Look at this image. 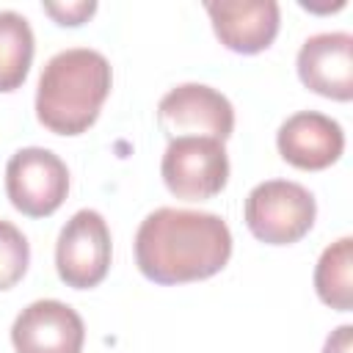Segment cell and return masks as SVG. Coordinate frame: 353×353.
<instances>
[{"instance_id": "7c38bea8", "label": "cell", "mask_w": 353, "mask_h": 353, "mask_svg": "<svg viewBox=\"0 0 353 353\" xmlns=\"http://www.w3.org/2000/svg\"><path fill=\"white\" fill-rule=\"evenodd\" d=\"M314 290L325 306L336 312H350L353 306V240L350 237H339L320 254L314 268Z\"/></svg>"}, {"instance_id": "3957f363", "label": "cell", "mask_w": 353, "mask_h": 353, "mask_svg": "<svg viewBox=\"0 0 353 353\" xmlns=\"http://www.w3.org/2000/svg\"><path fill=\"white\" fill-rule=\"evenodd\" d=\"M245 226L251 234L268 245L298 243L314 223L317 201L314 196L290 179H268L251 188L245 196Z\"/></svg>"}, {"instance_id": "30bf717a", "label": "cell", "mask_w": 353, "mask_h": 353, "mask_svg": "<svg viewBox=\"0 0 353 353\" xmlns=\"http://www.w3.org/2000/svg\"><path fill=\"white\" fill-rule=\"evenodd\" d=\"M279 154L303 171H323L345 152L342 124L320 110H298L276 132Z\"/></svg>"}, {"instance_id": "52a82bcc", "label": "cell", "mask_w": 353, "mask_h": 353, "mask_svg": "<svg viewBox=\"0 0 353 353\" xmlns=\"http://www.w3.org/2000/svg\"><path fill=\"white\" fill-rule=\"evenodd\" d=\"M157 121L168 141L196 135L223 143L234 130V108L212 85L182 83L157 102Z\"/></svg>"}, {"instance_id": "277c9868", "label": "cell", "mask_w": 353, "mask_h": 353, "mask_svg": "<svg viewBox=\"0 0 353 353\" xmlns=\"http://www.w3.org/2000/svg\"><path fill=\"white\" fill-rule=\"evenodd\" d=\"M160 174L165 188L182 201L212 199L226 188L229 179L226 146L215 138H171L163 152Z\"/></svg>"}, {"instance_id": "6da1fadb", "label": "cell", "mask_w": 353, "mask_h": 353, "mask_svg": "<svg viewBox=\"0 0 353 353\" xmlns=\"http://www.w3.org/2000/svg\"><path fill=\"white\" fill-rule=\"evenodd\" d=\"M232 256V232L215 212L160 207L135 232L138 270L154 284L201 281L223 270Z\"/></svg>"}, {"instance_id": "9c48e42d", "label": "cell", "mask_w": 353, "mask_h": 353, "mask_svg": "<svg viewBox=\"0 0 353 353\" xmlns=\"http://www.w3.org/2000/svg\"><path fill=\"white\" fill-rule=\"evenodd\" d=\"M295 66L309 91L339 102L353 97V36L347 30L309 36L298 50Z\"/></svg>"}, {"instance_id": "5bb4252c", "label": "cell", "mask_w": 353, "mask_h": 353, "mask_svg": "<svg viewBox=\"0 0 353 353\" xmlns=\"http://www.w3.org/2000/svg\"><path fill=\"white\" fill-rule=\"evenodd\" d=\"M30 262V245L25 234L11 223L0 218V290H11L28 270Z\"/></svg>"}, {"instance_id": "7a4b0ae2", "label": "cell", "mask_w": 353, "mask_h": 353, "mask_svg": "<svg viewBox=\"0 0 353 353\" xmlns=\"http://www.w3.org/2000/svg\"><path fill=\"white\" fill-rule=\"evenodd\" d=\"M110 61L91 47L55 52L36 85V116L55 135L85 132L110 94Z\"/></svg>"}, {"instance_id": "9a60e30c", "label": "cell", "mask_w": 353, "mask_h": 353, "mask_svg": "<svg viewBox=\"0 0 353 353\" xmlns=\"http://www.w3.org/2000/svg\"><path fill=\"white\" fill-rule=\"evenodd\" d=\"M44 11L58 22V25H83L94 11V0H74V3H44Z\"/></svg>"}, {"instance_id": "2e32d148", "label": "cell", "mask_w": 353, "mask_h": 353, "mask_svg": "<svg viewBox=\"0 0 353 353\" xmlns=\"http://www.w3.org/2000/svg\"><path fill=\"white\" fill-rule=\"evenodd\" d=\"M350 336H353V325H339L334 334H328L323 353H350V347H353Z\"/></svg>"}, {"instance_id": "8fae6325", "label": "cell", "mask_w": 353, "mask_h": 353, "mask_svg": "<svg viewBox=\"0 0 353 353\" xmlns=\"http://www.w3.org/2000/svg\"><path fill=\"white\" fill-rule=\"evenodd\" d=\"M204 8L215 36L232 52H262L279 33L281 8L276 0H212Z\"/></svg>"}, {"instance_id": "4fadbf2b", "label": "cell", "mask_w": 353, "mask_h": 353, "mask_svg": "<svg viewBox=\"0 0 353 353\" xmlns=\"http://www.w3.org/2000/svg\"><path fill=\"white\" fill-rule=\"evenodd\" d=\"M36 39L30 22L11 11H0V91H14L25 83L30 61H33Z\"/></svg>"}, {"instance_id": "8992f818", "label": "cell", "mask_w": 353, "mask_h": 353, "mask_svg": "<svg viewBox=\"0 0 353 353\" xmlns=\"http://www.w3.org/2000/svg\"><path fill=\"white\" fill-rule=\"evenodd\" d=\"M110 229L97 210H77L55 243V268L66 287L91 290L110 268Z\"/></svg>"}, {"instance_id": "ba28073f", "label": "cell", "mask_w": 353, "mask_h": 353, "mask_svg": "<svg viewBox=\"0 0 353 353\" xmlns=\"http://www.w3.org/2000/svg\"><path fill=\"white\" fill-rule=\"evenodd\" d=\"M83 342V317L55 298L28 303L11 325V345L17 353H80Z\"/></svg>"}, {"instance_id": "5b68a950", "label": "cell", "mask_w": 353, "mask_h": 353, "mask_svg": "<svg viewBox=\"0 0 353 353\" xmlns=\"http://www.w3.org/2000/svg\"><path fill=\"white\" fill-rule=\"evenodd\" d=\"M6 193L22 215L47 218L69 193V168L55 152L25 146L6 165Z\"/></svg>"}]
</instances>
